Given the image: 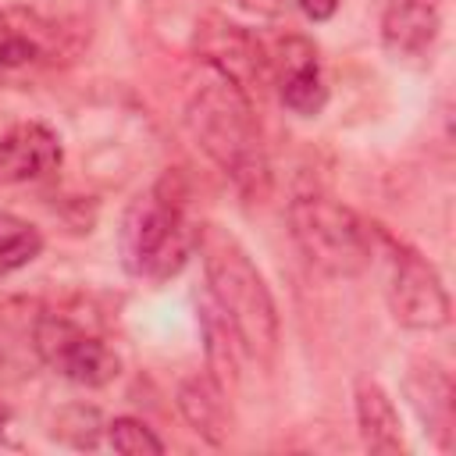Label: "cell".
<instances>
[{
    "label": "cell",
    "instance_id": "4",
    "mask_svg": "<svg viewBox=\"0 0 456 456\" xmlns=\"http://www.w3.org/2000/svg\"><path fill=\"white\" fill-rule=\"evenodd\" d=\"M289 235L296 249L328 278H356L374 264L378 242L374 224L363 221L353 207L328 192H296L289 200Z\"/></svg>",
    "mask_w": 456,
    "mask_h": 456
},
{
    "label": "cell",
    "instance_id": "19",
    "mask_svg": "<svg viewBox=\"0 0 456 456\" xmlns=\"http://www.w3.org/2000/svg\"><path fill=\"white\" fill-rule=\"evenodd\" d=\"M296 7H299L310 21H328V18H335V11L342 7V0H296Z\"/></svg>",
    "mask_w": 456,
    "mask_h": 456
},
{
    "label": "cell",
    "instance_id": "7",
    "mask_svg": "<svg viewBox=\"0 0 456 456\" xmlns=\"http://www.w3.org/2000/svg\"><path fill=\"white\" fill-rule=\"evenodd\" d=\"M192 50L203 68L217 71L232 86H239L249 100L260 96L271 86V64H267V46L232 18L210 11L196 21Z\"/></svg>",
    "mask_w": 456,
    "mask_h": 456
},
{
    "label": "cell",
    "instance_id": "6",
    "mask_svg": "<svg viewBox=\"0 0 456 456\" xmlns=\"http://www.w3.org/2000/svg\"><path fill=\"white\" fill-rule=\"evenodd\" d=\"M32 349L53 374L82 388H103L121 374V360L110 349V342L57 310H46L36 317Z\"/></svg>",
    "mask_w": 456,
    "mask_h": 456
},
{
    "label": "cell",
    "instance_id": "18",
    "mask_svg": "<svg viewBox=\"0 0 456 456\" xmlns=\"http://www.w3.org/2000/svg\"><path fill=\"white\" fill-rule=\"evenodd\" d=\"M103 420L93 406H68L61 417H57V428L53 435L75 449H96L100 445V435H103Z\"/></svg>",
    "mask_w": 456,
    "mask_h": 456
},
{
    "label": "cell",
    "instance_id": "9",
    "mask_svg": "<svg viewBox=\"0 0 456 456\" xmlns=\"http://www.w3.org/2000/svg\"><path fill=\"white\" fill-rule=\"evenodd\" d=\"M64 53V32L36 11L0 7V75L53 64Z\"/></svg>",
    "mask_w": 456,
    "mask_h": 456
},
{
    "label": "cell",
    "instance_id": "10",
    "mask_svg": "<svg viewBox=\"0 0 456 456\" xmlns=\"http://www.w3.org/2000/svg\"><path fill=\"white\" fill-rule=\"evenodd\" d=\"M64 160L61 135L43 121H18L0 135V189L53 175Z\"/></svg>",
    "mask_w": 456,
    "mask_h": 456
},
{
    "label": "cell",
    "instance_id": "15",
    "mask_svg": "<svg viewBox=\"0 0 456 456\" xmlns=\"http://www.w3.org/2000/svg\"><path fill=\"white\" fill-rule=\"evenodd\" d=\"M200 331H203V349H207V370L224 385L235 388L239 381V363L246 360L232 324L224 321V314L210 303L207 292H200Z\"/></svg>",
    "mask_w": 456,
    "mask_h": 456
},
{
    "label": "cell",
    "instance_id": "14",
    "mask_svg": "<svg viewBox=\"0 0 456 456\" xmlns=\"http://www.w3.org/2000/svg\"><path fill=\"white\" fill-rule=\"evenodd\" d=\"M406 395H410L424 431L435 435V442L442 449H449V442H452V378H449V370L435 360L413 363V370L406 374Z\"/></svg>",
    "mask_w": 456,
    "mask_h": 456
},
{
    "label": "cell",
    "instance_id": "8",
    "mask_svg": "<svg viewBox=\"0 0 456 456\" xmlns=\"http://www.w3.org/2000/svg\"><path fill=\"white\" fill-rule=\"evenodd\" d=\"M271 64V86L285 110L296 118H317L328 107V78L317 46L306 36H281L274 46H267Z\"/></svg>",
    "mask_w": 456,
    "mask_h": 456
},
{
    "label": "cell",
    "instance_id": "17",
    "mask_svg": "<svg viewBox=\"0 0 456 456\" xmlns=\"http://www.w3.org/2000/svg\"><path fill=\"white\" fill-rule=\"evenodd\" d=\"M103 435H107V445L121 456H160L164 452V442L139 417H114L107 420Z\"/></svg>",
    "mask_w": 456,
    "mask_h": 456
},
{
    "label": "cell",
    "instance_id": "3",
    "mask_svg": "<svg viewBox=\"0 0 456 456\" xmlns=\"http://www.w3.org/2000/svg\"><path fill=\"white\" fill-rule=\"evenodd\" d=\"M196 228L189 214V192L178 175L157 178L146 192H139L118 228V253L132 278L142 281H171L196 256Z\"/></svg>",
    "mask_w": 456,
    "mask_h": 456
},
{
    "label": "cell",
    "instance_id": "1",
    "mask_svg": "<svg viewBox=\"0 0 456 456\" xmlns=\"http://www.w3.org/2000/svg\"><path fill=\"white\" fill-rule=\"evenodd\" d=\"M196 256L203 264V292L232 324L246 360L271 367L281 342V321L267 278L253 264L249 249L217 221L196 228Z\"/></svg>",
    "mask_w": 456,
    "mask_h": 456
},
{
    "label": "cell",
    "instance_id": "20",
    "mask_svg": "<svg viewBox=\"0 0 456 456\" xmlns=\"http://www.w3.org/2000/svg\"><path fill=\"white\" fill-rule=\"evenodd\" d=\"M7 424H11V406L0 399V438L7 435Z\"/></svg>",
    "mask_w": 456,
    "mask_h": 456
},
{
    "label": "cell",
    "instance_id": "16",
    "mask_svg": "<svg viewBox=\"0 0 456 456\" xmlns=\"http://www.w3.org/2000/svg\"><path fill=\"white\" fill-rule=\"evenodd\" d=\"M43 253V232L21 214L0 210V274L28 267Z\"/></svg>",
    "mask_w": 456,
    "mask_h": 456
},
{
    "label": "cell",
    "instance_id": "12",
    "mask_svg": "<svg viewBox=\"0 0 456 456\" xmlns=\"http://www.w3.org/2000/svg\"><path fill=\"white\" fill-rule=\"evenodd\" d=\"M353 413H356V431H360V442L367 452H374V456L406 452L399 410L378 378L363 374L353 381Z\"/></svg>",
    "mask_w": 456,
    "mask_h": 456
},
{
    "label": "cell",
    "instance_id": "5",
    "mask_svg": "<svg viewBox=\"0 0 456 456\" xmlns=\"http://www.w3.org/2000/svg\"><path fill=\"white\" fill-rule=\"evenodd\" d=\"M374 242L385 249V264H388L385 299H388L395 324H403L410 331L445 328L452 317V303H449V292H445L438 267L420 249L395 239L381 224H374Z\"/></svg>",
    "mask_w": 456,
    "mask_h": 456
},
{
    "label": "cell",
    "instance_id": "11",
    "mask_svg": "<svg viewBox=\"0 0 456 456\" xmlns=\"http://www.w3.org/2000/svg\"><path fill=\"white\" fill-rule=\"evenodd\" d=\"M442 32L438 0H388L381 11V46L399 64H420Z\"/></svg>",
    "mask_w": 456,
    "mask_h": 456
},
{
    "label": "cell",
    "instance_id": "2",
    "mask_svg": "<svg viewBox=\"0 0 456 456\" xmlns=\"http://www.w3.org/2000/svg\"><path fill=\"white\" fill-rule=\"evenodd\" d=\"M185 125L196 146L217 164V171L235 185L239 196L264 200L271 192V160L260 121L253 100L239 86L203 68V78L192 86L185 103Z\"/></svg>",
    "mask_w": 456,
    "mask_h": 456
},
{
    "label": "cell",
    "instance_id": "13",
    "mask_svg": "<svg viewBox=\"0 0 456 456\" xmlns=\"http://www.w3.org/2000/svg\"><path fill=\"white\" fill-rule=\"evenodd\" d=\"M178 413L185 424L210 445H224L232 435V406H228V388L207 370V374H189L178 381L175 392Z\"/></svg>",
    "mask_w": 456,
    "mask_h": 456
}]
</instances>
